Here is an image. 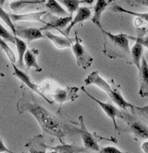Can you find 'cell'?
Wrapping results in <instances>:
<instances>
[{
  "label": "cell",
  "instance_id": "cell-1",
  "mask_svg": "<svg viewBox=\"0 0 148 153\" xmlns=\"http://www.w3.org/2000/svg\"><path fill=\"white\" fill-rule=\"evenodd\" d=\"M17 108L20 113H30L37 119L43 132L58 138L60 141L70 133L79 132L78 128L64 123L63 120L51 114L30 95L25 96V94H23L17 103Z\"/></svg>",
  "mask_w": 148,
  "mask_h": 153
},
{
  "label": "cell",
  "instance_id": "cell-2",
  "mask_svg": "<svg viewBox=\"0 0 148 153\" xmlns=\"http://www.w3.org/2000/svg\"><path fill=\"white\" fill-rule=\"evenodd\" d=\"M105 36V54L112 59L114 58H130V48L129 46V36L124 33L113 34L103 29L102 25L98 27Z\"/></svg>",
  "mask_w": 148,
  "mask_h": 153
},
{
  "label": "cell",
  "instance_id": "cell-3",
  "mask_svg": "<svg viewBox=\"0 0 148 153\" xmlns=\"http://www.w3.org/2000/svg\"><path fill=\"white\" fill-rule=\"evenodd\" d=\"M121 118L126 122L128 126V131L132 134L136 139L148 140V126L145 124L130 116L125 110L122 111V116Z\"/></svg>",
  "mask_w": 148,
  "mask_h": 153
},
{
  "label": "cell",
  "instance_id": "cell-4",
  "mask_svg": "<svg viewBox=\"0 0 148 153\" xmlns=\"http://www.w3.org/2000/svg\"><path fill=\"white\" fill-rule=\"evenodd\" d=\"M71 49L79 66L82 67L83 69L90 67L94 61V58L91 56L88 49L82 45L81 39L78 37L77 32L75 34V42L71 44Z\"/></svg>",
  "mask_w": 148,
  "mask_h": 153
},
{
  "label": "cell",
  "instance_id": "cell-5",
  "mask_svg": "<svg viewBox=\"0 0 148 153\" xmlns=\"http://www.w3.org/2000/svg\"><path fill=\"white\" fill-rule=\"evenodd\" d=\"M80 128L79 129V133L81 136L84 148L87 151H94V152H100V147L98 145L97 141L102 140V137H98L91 133H89L84 124L83 117H80Z\"/></svg>",
  "mask_w": 148,
  "mask_h": 153
},
{
  "label": "cell",
  "instance_id": "cell-6",
  "mask_svg": "<svg viewBox=\"0 0 148 153\" xmlns=\"http://www.w3.org/2000/svg\"><path fill=\"white\" fill-rule=\"evenodd\" d=\"M80 89H81V90L83 91V92H85L91 100H93L94 101H96V102L101 107V108L104 110V112H105V113L108 116V117L113 121V126H114L115 131L119 133V127H118V126H117L116 118H117V117H121V116H122V111L119 110V109H118L113 104H112V103H109V102H102V101H100L99 100H97L96 98L93 97L88 91H86L85 87H81Z\"/></svg>",
  "mask_w": 148,
  "mask_h": 153
},
{
  "label": "cell",
  "instance_id": "cell-7",
  "mask_svg": "<svg viewBox=\"0 0 148 153\" xmlns=\"http://www.w3.org/2000/svg\"><path fill=\"white\" fill-rule=\"evenodd\" d=\"M12 65H13V70H14V72H13V76H15L16 78H18L21 82H22L24 84H26L28 87H29V89H30L32 91H34V92H36L37 94H38V95H40V96H42L48 103H50V104H53V100H51L50 99H48L47 98V96L44 93V91H43V89L41 88V87H39L38 85H37L36 83H34L31 80H30V78L23 72V71H21L18 66H16V65H14V64L13 63H12Z\"/></svg>",
  "mask_w": 148,
  "mask_h": 153
},
{
  "label": "cell",
  "instance_id": "cell-8",
  "mask_svg": "<svg viewBox=\"0 0 148 153\" xmlns=\"http://www.w3.org/2000/svg\"><path fill=\"white\" fill-rule=\"evenodd\" d=\"M78 87H65L55 88L52 94L54 101L57 103H65L67 101H74L78 97Z\"/></svg>",
  "mask_w": 148,
  "mask_h": 153
},
{
  "label": "cell",
  "instance_id": "cell-9",
  "mask_svg": "<svg viewBox=\"0 0 148 153\" xmlns=\"http://www.w3.org/2000/svg\"><path fill=\"white\" fill-rule=\"evenodd\" d=\"M91 14H92V13H91L90 8L86 7V6H80V7L78 8V10L76 11L75 16L72 17V20L71 21V22L69 23V25H68L65 29L60 30V32H62L64 36L69 37L70 32H71V30H72V28H73L74 26H76L77 24L81 23V22H85V21L90 19Z\"/></svg>",
  "mask_w": 148,
  "mask_h": 153
},
{
  "label": "cell",
  "instance_id": "cell-10",
  "mask_svg": "<svg viewBox=\"0 0 148 153\" xmlns=\"http://www.w3.org/2000/svg\"><path fill=\"white\" fill-rule=\"evenodd\" d=\"M111 86H112V89H111V91L108 93V95L111 98V100H113V102L115 103L119 108H122L125 111L128 110L129 108L134 109L135 106L132 105L131 103L128 102L123 98V96L121 95V91H120V86L119 85H116L114 82H113V84Z\"/></svg>",
  "mask_w": 148,
  "mask_h": 153
},
{
  "label": "cell",
  "instance_id": "cell-11",
  "mask_svg": "<svg viewBox=\"0 0 148 153\" xmlns=\"http://www.w3.org/2000/svg\"><path fill=\"white\" fill-rule=\"evenodd\" d=\"M84 82H85L86 85H96L97 87H99L101 90H103L107 94L111 91V89H112L111 84L107 81H105V79H103L101 77V75L99 74L98 71L92 72L85 79Z\"/></svg>",
  "mask_w": 148,
  "mask_h": 153
},
{
  "label": "cell",
  "instance_id": "cell-12",
  "mask_svg": "<svg viewBox=\"0 0 148 153\" xmlns=\"http://www.w3.org/2000/svg\"><path fill=\"white\" fill-rule=\"evenodd\" d=\"M138 71L140 82L139 94L141 97H146L148 95V63L144 56H142L141 65Z\"/></svg>",
  "mask_w": 148,
  "mask_h": 153
},
{
  "label": "cell",
  "instance_id": "cell-13",
  "mask_svg": "<svg viewBox=\"0 0 148 153\" xmlns=\"http://www.w3.org/2000/svg\"><path fill=\"white\" fill-rule=\"evenodd\" d=\"M14 36L23 39L29 43L33 40H36V39H41L46 38L42 32V30L36 29V28H25V29H21V30L16 29V33Z\"/></svg>",
  "mask_w": 148,
  "mask_h": 153
},
{
  "label": "cell",
  "instance_id": "cell-14",
  "mask_svg": "<svg viewBox=\"0 0 148 153\" xmlns=\"http://www.w3.org/2000/svg\"><path fill=\"white\" fill-rule=\"evenodd\" d=\"M48 11H43V12L41 11V12H35V13H22V14L14 13V14H10V16L13 23L16 22H20V21H37V22H43L44 24H46L47 22L44 21L42 17Z\"/></svg>",
  "mask_w": 148,
  "mask_h": 153
},
{
  "label": "cell",
  "instance_id": "cell-15",
  "mask_svg": "<svg viewBox=\"0 0 148 153\" xmlns=\"http://www.w3.org/2000/svg\"><path fill=\"white\" fill-rule=\"evenodd\" d=\"M72 17H73V15H71V14L68 16H59L58 18L53 19L52 22L45 24V27H43L41 30H49L51 29H57L59 30H62L69 25V23L72 20Z\"/></svg>",
  "mask_w": 148,
  "mask_h": 153
},
{
  "label": "cell",
  "instance_id": "cell-16",
  "mask_svg": "<svg viewBox=\"0 0 148 153\" xmlns=\"http://www.w3.org/2000/svg\"><path fill=\"white\" fill-rule=\"evenodd\" d=\"M45 37L49 39L57 48L63 49V48H67L71 47L72 42L71 41V39H69V37L66 36H58L55 35L54 33H52L50 30H46L44 33Z\"/></svg>",
  "mask_w": 148,
  "mask_h": 153
},
{
  "label": "cell",
  "instance_id": "cell-17",
  "mask_svg": "<svg viewBox=\"0 0 148 153\" xmlns=\"http://www.w3.org/2000/svg\"><path fill=\"white\" fill-rule=\"evenodd\" d=\"M39 51L37 49H27L23 57V62H24V65H26V67L28 69L33 67L35 68L36 71L38 72H41L43 70L42 67H40V65L38 63L37 60V56H38Z\"/></svg>",
  "mask_w": 148,
  "mask_h": 153
},
{
  "label": "cell",
  "instance_id": "cell-18",
  "mask_svg": "<svg viewBox=\"0 0 148 153\" xmlns=\"http://www.w3.org/2000/svg\"><path fill=\"white\" fill-rule=\"evenodd\" d=\"M129 39H131L136 40L135 45L130 49V57H131L133 63L135 64V65L137 66V68L139 69L140 68V65H141V59H142V56H143L144 46L139 41V39H137V38L129 36Z\"/></svg>",
  "mask_w": 148,
  "mask_h": 153
},
{
  "label": "cell",
  "instance_id": "cell-19",
  "mask_svg": "<svg viewBox=\"0 0 148 153\" xmlns=\"http://www.w3.org/2000/svg\"><path fill=\"white\" fill-rule=\"evenodd\" d=\"M115 0H96V4L94 6V15L92 18V22L97 25L98 27L101 26V16L105 10L108 7V5L114 2Z\"/></svg>",
  "mask_w": 148,
  "mask_h": 153
},
{
  "label": "cell",
  "instance_id": "cell-20",
  "mask_svg": "<svg viewBox=\"0 0 148 153\" xmlns=\"http://www.w3.org/2000/svg\"><path fill=\"white\" fill-rule=\"evenodd\" d=\"M45 6L46 7L47 11L51 13H54L57 16H68L70 13L67 10H65L63 5L57 0H46Z\"/></svg>",
  "mask_w": 148,
  "mask_h": 153
},
{
  "label": "cell",
  "instance_id": "cell-21",
  "mask_svg": "<svg viewBox=\"0 0 148 153\" xmlns=\"http://www.w3.org/2000/svg\"><path fill=\"white\" fill-rule=\"evenodd\" d=\"M62 5H63L71 15L78 10L80 4H92L94 0H57Z\"/></svg>",
  "mask_w": 148,
  "mask_h": 153
},
{
  "label": "cell",
  "instance_id": "cell-22",
  "mask_svg": "<svg viewBox=\"0 0 148 153\" xmlns=\"http://www.w3.org/2000/svg\"><path fill=\"white\" fill-rule=\"evenodd\" d=\"M43 146L46 148H49L50 151H53L55 152H87V150L85 148H80V147L73 145V144H62V145L48 147L43 143Z\"/></svg>",
  "mask_w": 148,
  "mask_h": 153
},
{
  "label": "cell",
  "instance_id": "cell-23",
  "mask_svg": "<svg viewBox=\"0 0 148 153\" xmlns=\"http://www.w3.org/2000/svg\"><path fill=\"white\" fill-rule=\"evenodd\" d=\"M110 9L113 12H117V13H129L130 15L136 16L137 18H139L143 21H146L148 23V13H136L133 11H130L127 10L125 8H123L122 6H121L120 4H118L115 1L112 3V5L110 6Z\"/></svg>",
  "mask_w": 148,
  "mask_h": 153
},
{
  "label": "cell",
  "instance_id": "cell-24",
  "mask_svg": "<svg viewBox=\"0 0 148 153\" xmlns=\"http://www.w3.org/2000/svg\"><path fill=\"white\" fill-rule=\"evenodd\" d=\"M14 44L18 51V65H19L18 67H23L24 66L23 57L27 50V43L22 39L14 36Z\"/></svg>",
  "mask_w": 148,
  "mask_h": 153
},
{
  "label": "cell",
  "instance_id": "cell-25",
  "mask_svg": "<svg viewBox=\"0 0 148 153\" xmlns=\"http://www.w3.org/2000/svg\"><path fill=\"white\" fill-rule=\"evenodd\" d=\"M0 18H1V19L5 22V24L11 29V30H12V32L13 33V35H15V33H16V28H15V26H14V23L13 22L10 14H9L7 12H5V11L3 9V6H1V5H0Z\"/></svg>",
  "mask_w": 148,
  "mask_h": 153
},
{
  "label": "cell",
  "instance_id": "cell-26",
  "mask_svg": "<svg viewBox=\"0 0 148 153\" xmlns=\"http://www.w3.org/2000/svg\"><path fill=\"white\" fill-rule=\"evenodd\" d=\"M0 48L5 53V55L7 56V57L9 58V60L12 62V63H15L16 61V58H15V56H14V53L13 52V50L11 49V48L7 45V42L3 39L2 38H0Z\"/></svg>",
  "mask_w": 148,
  "mask_h": 153
},
{
  "label": "cell",
  "instance_id": "cell-27",
  "mask_svg": "<svg viewBox=\"0 0 148 153\" xmlns=\"http://www.w3.org/2000/svg\"><path fill=\"white\" fill-rule=\"evenodd\" d=\"M38 2H35V1H26V0H19V1H13V3H11L10 4V8L13 11H20L21 9H23L26 5L29 4H38Z\"/></svg>",
  "mask_w": 148,
  "mask_h": 153
},
{
  "label": "cell",
  "instance_id": "cell-28",
  "mask_svg": "<svg viewBox=\"0 0 148 153\" xmlns=\"http://www.w3.org/2000/svg\"><path fill=\"white\" fill-rule=\"evenodd\" d=\"M0 38L4 39L5 41H9L14 43V35L11 34L0 22Z\"/></svg>",
  "mask_w": 148,
  "mask_h": 153
},
{
  "label": "cell",
  "instance_id": "cell-29",
  "mask_svg": "<svg viewBox=\"0 0 148 153\" xmlns=\"http://www.w3.org/2000/svg\"><path fill=\"white\" fill-rule=\"evenodd\" d=\"M100 152L103 153H114V152H122L121 150L116 148V147H113V146H109V147H104V148H101L100 149Z\"/></svg>",
  "mask_w": 148,
  "mask_h": 153
},
{
  "label": "cell",
  "instance_id": "cell-30",
  "mask_svg": "<svg viewBox=\"0 0 148 153\" xmlns=\"http://www.w3.org/2000/svg\"><path fill=\"white\" fill-rule=\"evenodd\" d=\"M137 39H139V41L142 43V45H143L144 47H146V48H148V36H147V37H143V36L139 35V36L137 37Z\"/></svg>",
  "mask_w": 148,
  "mask_h": 153
},
{
  "label": "cell",
  "instance_id": "cell-31",
  "mask_svg": "<svg viewBox=\"0 0 148 153\" xmlns=\"http://www.w3.org/2000/svg\"><path fill=\"white\" fill-rule=\"evenodd\" d=\"M0 152H9V153H13V152H11L10 150H8L5 146H4V143H3V140L0 138Z\"/></svg>",
  "mask_w": 148,
  "mask_h": 153
},
{
  "label": "cell",
  "instance_id": "cell-32",
  "mask_svg": "<svg viewBox=\"0 0 148 153\" xmlns=\"http://www.w3.org/2000/svg\"><path fill=\"white\" fill-rule=\"evenodd\" d=\"M128 1L138 4H143L148 7V0H128Z\"/></svg>",
  "mask_w": 148,
  "mask_h": 153
},
{
  "label": "cell",
  "instance_id": "cell-33",
  "mask_svg": "<svg viewBox=\"0 0 148 153\" xmlns=\"http://www.w3.org/2000/svg\"><path fill=\"white\" fill-rule=\"evenodd\" d=\"M134 109H137L140 112H143V113H148V105L145 106V107H137L135 106Z\"/></svg>",
  "mask_w": 148,
  "mask_h": 153
},
{
  "label": "cell",
  "instance_id": "cell-34",
  "mask_svg": "<svg viewBox=\"0 0 148 153\" xmlns=\"http://www.w3.org/2000/svg\"><path fill=\"white\" fill-rule=\"evenodd\" d=\"M142 150H143L145 152L148 153V141L147 142H145V143L142 144Z\"/></svg>",
  "mask_w": 148,
  "mask_h": 153
},
{
  "label": "cell",
  "instance_id": "cell-35",
  "mask_svg": "<svg viewBox=\"0 0 148 153\" xmlns=\"http://www.w3.org/2000/svg\"><path fill=\"white\" fill-rule=\"evenodd\" d=\"M4 2H5V0H0V5H1V6H3V5H4Z\"/></svg>",
  "mask_w": 148,
  "mask_h": 153
},
{
  "label": "cell",
  "instance_id": "cell-36",
  "mask_svg": "<svg viewBox=\"0 0 148 153\" xmlns=\"http://www.w3.org/2000/svg\"><path fill=\"white\" fill-rule=\"evenodd\" d=\"M145 117H146V118L148 120V113H145Z\"/></svg>",
  "mask_w": 148,
  "mask_h": 153
},
{
  "label": "cell",
  "instance_id": "cell-37",
  "mask_svg": "<svg viewBox=\"0 0 148 153\" xmlns=\"http://www.w3.org/2000/svg\"><path fill=\"white\" fill-rule=\"evenodd\" d=\"M0 76H3V74H0Z\"/></svg>",
  "mask_w": 148,
  "mask_h": 153
}]
</instances>
